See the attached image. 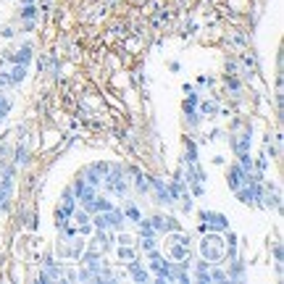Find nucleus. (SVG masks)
Instances as JSON below:
<instances>
[{
  "label": "nucleus",
  "mask_w": 284,
  "mask_h": 284,
  "mask_svg": "<svg viewBox=\"0 0 284 284\" xmlns=\"http://www.w3.org/2000/svg\"><path fill=\"white\" fill-rule=\"evenodd\" d=\"M200 258H205L211 266H221V263L226 261V252H224V232H203Z\"/></svg>",
  "instance_id": "obj_1"
},
{
  "label": "nucleus",
  "mask_w": 284,
  "mask_h": 284,
  "mask_svg": "<svg viewBox=\"0 0 284 284\" xmlns=\"http://www.w3.org/2000/svg\"><path fill=\"white\" fill-rule=\"evenodd\" d=\"M103 189L110 195H116L121 200H126V195H129V179H126V166L124 163H110L105 179H103Z\"/></svg>",
  "instance_id": "obj_2"
},
{
  "label": "nucleus",
  "mask_w": 284,
  "mask_h": 284,
  "mask_svg": "<svg viewBox=\"0 0 284 284\" xmlns=\"http://www.w3.org/2000/svg\"><path fill=\"white\" fill-rule=\"evenodd\" d=\"M197 218L205 226V232H226L229 229V216L218 213V211H197Z\"/></svg>",
  "instance_id": "obj_3"
},
{
  "label": "nucleus",
  "mask_w": 284,
  "mask_h": 284,
  "mask_svg": "<svg viewBox=\"0 0 284 284\" xmlns=\"http://www.w3.org/2000/svg\"><path fill=\"white\" fill-rule=\"evenodd\" d=\"M150 197L158 203V205H174L177 200H174L171 195V189L163 179H158V177H150Z\"/></svg>",
  "instance_id": "obj_4"
},
{
  "label": "nucleus",
  "mask_w": 284,
  "mask_h": 284,
  "mask_svg": "<svg viewBox=\"0 0 284 284\" xmlns=\"http://www.w3.org/2000/svg\"><path fill=\"white\" fill-rule=\"evenodd\" d=\"M150 224H153L155 234H168V232L182 229V221H177V216H166V213H155V216H150Z\"/></svg>",
  "instance_id": "obj_5"
},
{
  "label": "nucleus",
  "mask_w": 284,
  "mask_h": 284,
  "mask_svg": "<svg viewBox=\"0 0 284 284\" xmlns=\"http://www.w3.org/2000/svg\"><path fill=\"white\" fill-rule=\"evenodd\" d=\"M71 192H74V197H76V205H87L95 195L100 192V189H95L92 184H87L82 177H79V179H74V184H71Z\"/></svg>",
  "instance_id": "obj_6"
},
{
  "label": "nucleus",
  "mask_w": 284,
  "mask_h": 284,
  "mask_svg": "<svg viewBox=\"0 0 284 284\" xmlns=\"http://www.w3.org/2000/svg\"><path fill=\"white\" fill-rule=\"evenodd\" d=\"M92 242H95V250H100L103 255L113 247V232L110 229H95L92 232Z\"/></svg>",
  "instance_id": "obj_7"
},
{
  "label": "nucleus",
  "mask_w": 284,
  "mask_h": 284,
  "mask_svg": "<svg viewBox=\"0 0 284 284\" xmlns=\"http://www.w3.org/2000/svg\"><path fill=\"white\" fill-rule=\"evenodd\" d=\"M126 274H129L134 281H139V284H145V281H150V268L145 266V263H139L137 258L134 261H129V263H126Z\"/></svg>",
  "instance_id": "obj_8"
},
{
  "label": "nucleus",
  "mask_w": 284,
  "mask_h": 284,
  "mask_svg": "<svg viewBox=\"0 0 284 284\" xmlns=\"http://www.w3.org/2000/svg\"><path fill=\"white\" fill-rule=\"evenodd\" d=\"M168 258L182 263L184 268H189V245H179V242H168Z\"/></svg>",
  "instance_id": "obj_9"
},
{
  "label": "nucleus",
  "mask_w": 284,
  "mask_h": 284,
  "mask_svg": "<svg viewBox=\"0 0 284 284\" xmlns=\"http://www.w3.org/2000/svg\"><path fill=\"white\" fill-rule=\"evenodd\" d=\"M247 182V174H245V168L240 166V163H232L229 166V171H226V184H229V189L234 192L237 187H242Z\"/></svg>",
  "instance_id": "obj_10"
},
{
  "label": "nucleus",
  "mask_w": 284,
  "mask_h": 284,
  "mask_svg": "<svg viewBox=\"0 0 284 284\" xmlns=\"http://www.w3.org/2000/svg\"><path fill=\"white\" fill-rule=\"evenodd\" d=\"M42 271L47 274V279H50V281H58V279H63V274H66V268H63V263H55V258H53V255H45Z\"/></svg>",
  "instance_id": "obj_11"
},
{
  "label": "nucleus",
  "mask_w": 284,
  "mask_h": 284,
  "mask_svg": "<svg viewBox=\"0 0 284 284\" xmlns=\"http://www.w3.org/2000/svg\"><path fill=\"white\" fill-rule=\"evenodd\" d=\"M32 58H35V53H32V45H29V42H26V45H21L19 50L6 53V61H11V63H21V66H29Z\"/></svg>",
  "instance_id": "obj_12"
},
{
  "label": "nucleus",
  "mask_w": 284,
  "mask_h": 284,
  "mask_svg": "<svg viewBox=\"0 0 284 284\" xmlns=\"http://www.w3.org/2000/svg\"><path fill=\"white\" fill-rule=\"evenodd\" d=\"M108 226H110V232H121V229H126L124 211H121V208H116V205L108 211Z\"/></svg>",
  "instance_id": "obj_13"
},
{
  "label": "nucleus",
  "mask_w": 284,
  "mask_h": 284,
  "mask_svg": "<svg viewBox=\"0 0 284 284\" xmlns=\"http://www.w3.org/2000/svg\"><path fill=\"white\" fill-rule=\"evenodd\" d=\"M82 266H87V268H95V266H100L103 263V255H100V250H82V255L76 258Z\"/></svg>",
  "instance_id": "obj_14"
},
{
  "label": "nucleus",
  "mask_w": 284,
  "mask_h": 284,
  "mask_svg": "<svg viewBox=\"0 0 284 284\" xmlns=\"http://www.w3.org/2000/svg\"><path fill=\"white\" fill-rule=\"evenodd\" d=\"M226 279H229V281H242V279H245V263H242L240 258H232V261H229Z\"/></svg>",
  "instance_id": "obj_15"
},
{
  "label": "nucleus",
  "mask_w": 284,
  "mask_h": 284,
  "mask_svg": "<svg viewBox=\"0 0 284 284\" xmlns=\"http://www.w3.org/2000/svg\"><path fill=\"white\" fill-rule=\"evenodd\" d=\"M124 218L126 221H132V224H137V221L142 218V211L137 208V203H132V200H124Z\"/></svg>",
  "instance_id": "obj_16"
},
{
  "label": "nucleus",
  "mask_w": 284,
  "mask_h": 284,
  "mask_svg": "<svg viewBox=\"0 0 284 284\" xmlns=\"http://www.w3.org/2000/svg\"><path fill=\"white\" fill-rule=\"evenodd\" d=\"M134 242L142 252H150L158 247V234H139V240H134Z\"/></svg>",
  "instance_id": "obj_17"
},
{
  "label": "nucleus",
  "mask_w": 284,
  "mask_h": 284,
  "mask_svg": "<svg viewBox=\"0 0 284 284\" xmlns=\"http://www.w3.org/2000/svg\"><path fill=\"white\" fill-rule=\"evenodd\" d=\"M197 110H200L203 119H213V116L218 113V103H216V100H200V103H197Z\"/></svg>",
  "instance_id": "obj_18"
},
{
  "label": "nucleus",
  "mask_w": 284,
  "mask_h": 284,
  "mask_svg": "<svg viewBox=\"0 0 284 284\" xmlns=\"http://www.w3.org/2000/svg\"><path fill=\"white\" fill-rule=\"evenodd\" d=\"M116 255H119L121 263H129V261L137 258V247H134V245H119V247H116Z\"/></svg>",
  "instance_id": "obj_19"
},
{
  "label": "nucleus",
  "mask_w": 284,
  "mask_h": 284,
  "mask_svg": "<svg viewBox=\"0 0 284 284\" xmlns=\"http://www.w3.org/2000/svg\"><path fill=\"white\" fill-rule=\"evenodd\" d=\"M132 182H134V192L137 195H150V177H145V174H137Z\"/></svg>",
  "instance_id": "obj_20"
},
{
  "label": "nucleus",
  "mask_w": 284,
  "mask_h": 284,
  "mask_svg": "<svg viewBox=\"0 0 284 284\" xmlns=\"http://www.w3.org/2000/svg\"><path fill=\"white\" fill-rule=\"evenodd\" d=\"M184 163H197V145L195 139H184Z\"/></svg>",
  "instance_id": "obj_21"
},
{
  "label": "nucleus",
  "mask_w": 284,
  "mask_h": 284,
  "mask_svg": "<svg viewBox=\"0 0 284 284\" xmlns=\"http://www.w3.org/2000/svg\"><path fill=\"white\" fill-rule=\"evenodd\" d=\"M8 76H11L13 87H16V84H21L24 79H26V66H21V63H13V66H11V71H8Z\"/></svg>",
  "instance_id": "obj_22"
},
{
  "label": "nucleus",
  "mask_w": 284,
  "mask_h": 284,
  "mask_svg": "<svg viewBox=\"0 0 284 284\" xmlns=\"http://www.w3.org/2000/svg\"><path fill=\"white\" fill-rule=\"evenodd\" d=\"M197 103H200V95H197L195 90H189V95H187V98H184V103H182L184 113H192V110H197Z\"/></svg>",
  "instance_id": "obj_23"
},
{
  "label": "nucleus",
  "mask_w": 284,
  "mask_h": 284,
  "mask_svg": "<svg viewBox=\"0 0 284 284\" xmlns=\"http://www.w3.org/2000/svg\"><path fill=\"white\" fill-rule=\"evenodd\" d=\"M11 108H13V100L8 98V95H3V92H0V124L6 121V116L11 113Z\"/></svg>",
  "instance_id": "obj_24"
},
{
  "label": "nucleus",
  "mask_w": 284,
  "mask_h": 284,
  "mask_svg": "<svg viewBox=\"0 0 284 284\" xmlns=\"http://www.w3.org/2000/svg\"><path fill=\"white\" fill-rule=\"evenodd\" d=\"M250 150V129L245 132V134H240V139L234 142V153L240 155V153H247Z\"/></svg>",
  "instance_id": "obj_25"
},
{
  "label": "nucleus",
  "mask_w": 284,
  "mask_h": 284,
  "mask_svg": "<svg viewBox=\"0 0 284 284\" xmlns=\"http://www.w3.org/2000/svg\"><path fill=\"white\" fill-rule=\"evenodd\" d=\"M26 161H29L26 148H24V145H16V150H13V163H16V166H24Z\"/></svg>",
  "instance_id": "obj_26"
},
{
  "label": "nucleus",
  "mask_w": 284,
  "mask_h": 284,
  "mask_svg": "<svg viewBox=\"0 0 284 284\" xmlns=\"http://www.w3.org/2000/svg\"><path fill=\"white\" fill-rule=\"evenodd\" d=\"M195 281H200V284H213L211 281V268H195Z\"/></svg>",
  "instance_id": "obj_27"
},
{
  "label": "nucleus",
  "mask_w": 284,
  "mask_h": 284,
  "mask_svg": "<svg viewBox=\"0 0 284 284\" xmlns=\"http://www.w3.org/2000/svg\"><path fill=\"white\" fill-rule=\"evenodd\" d=\"M187 187H189V195H192V197H203L205 195V182H189Z\"/></svg>",
  "instance_id": "obj_28"
},
{
  "label": "nucleus",
  "mask_w": 284,
  "mask_h": 284,
  "mask_svg": "<svg viewBox=\"0 0 284 284\" xmlns=\"http://www.w3.org/2000/svg\"><path fill=\"white\" fill-rule=\"evenodd\" d=\"M211 281H229L226 279V271L221 266H211Z\"/></svg>",
  "instance_id": "obj_29"
},
{
  "label": "nucleus",
  "mask_w": 284,
  "mask_h": 284,
  "mask_svg": "<svg viewBox=\"0 0 284 284\" xmlns=\"http://www.w3.org/2000/svg\"><path fill=\"white\" fill-rule=\"evenodd\" d=\"M76 279H79V281H92V271H90L87 266L79 263V274H76Z\"/></svg>",
  "instance_id": "obj_30"
},
{
  "label": "nucleus",
  "mask_w": 284,
  "mask_h": 284,
  "mask_svg": "<svg viewBox=\"0 0 284 284\" xmlns=\"http://www.w3.org/2000/svg\"><path fill=\"white\" fill-rule=\"evenodd\" d=\"M184 116H187V124H189V126H197V124L203 121L200 110H192V113H184Z\"/></svg>",
  "instance_id": "obj_31"
},
{
  "label": "nucleus",
  "mask_w": 284,
  "mask_h": 284,
  "mask_svg": "<svg viewBox=\"0 0 284 284\" xmlns=\"http://www.w3.org/2000/svg\"><path fill=\"white\" fill-rule=\"evenodd\" d=\"M8 87H13V82H11L8 71H0V90H8Z\"/></svg>",
  "instance_id": "obj_32"
},
{
  "label": "nucleus",
  "mask_w": 284,
  "mask_h": 284,
  "mask_svg": "<svg viewBox=\"0 0 284 284\" xmlns=\"http://www.w3.org/2000/svg\"><path fill=\"white\" fill-rule=\"evenodd\" d=\"M21 16H24V19H35V16H37V8H35V6H26V8L21 11Z\"/></svg>",
  "instance_id": "obj_33"
},
{
  "label": "nucleus",
  "mask_w": 284,
  "mask_h": 284,
  "mask_svg": "<svg viewBox=\"0 0 284 284\" xmlns=\"http://www.w3.org/2000/svg\"><path fill=\"white\" fill-rule=\"evenodd\" d=\"M274 261H276V263H281V245H276V247H274Z\"/></svg>",
  "instance_id": "obj_34"
},
{
  "label": "nucleus",
  "mask_w": 284,
  "mask_h": 284,
  "mask_svg": "<svg viewBox=\"0 0 284 284\" xmlns=\"http://www.w3.org/2000/svg\"><path fill=\"white\" fill-rule=\"evenodd\" d=\"M168 69H171V71H179L182 66H179V61H171V63H168Z\"/></svg>",
  "instance_id": "obj_35"
}]
</instances>
